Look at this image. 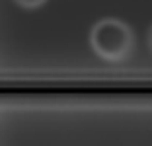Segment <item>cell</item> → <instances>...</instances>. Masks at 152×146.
Returning <instances> with one entry per match:
<instances>
[{
	"label": "cell",
	"mask_w": 152,
	"mask_h": 146,
	"mask_svg": "<svg viewBox=\"0 0 152 146\" xmlns=\"http://www.w3.org/2000/svg\"><path fill=\"white\" fill-rule=\"evenodd\" d=\"M8 4L23 14H35L51 4V0H8Z\"/></svg>",
	"instance_id": "cell-1"
}]
</instances>
